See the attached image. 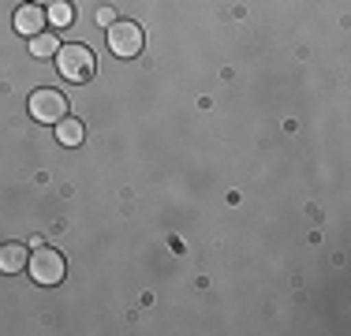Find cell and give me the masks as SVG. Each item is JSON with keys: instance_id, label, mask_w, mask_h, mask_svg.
<instances>
[{"instance_id": "6da1fadb", "label": "cell", "mask_w": 351, "mask_h": 336, "mask_svg": "<svg viewBox=\"0 0 351 336\" xmlns=\"http://www.w3.org/2000/svg\"><path fill=\"white\" fill-rule=\"evenodd\" d=\"M56 67H60V75L68 82H90V75L97 67V56L90 45H60L56 49Z\"/></svg>"}, {"instance_id": "7a4b0ae2", "label": "cell", "mask_w": 351, "mask_h": 336, "mask_svg": "<svg viewBox=\"0 0 351 336\" xmlns=\"http://www.w3.org/2000/svg\"><path fill=\"white\" fill-rule=\"evenodd\" d=\"M64 273H68V262H64L60 250L53 247H34V254H30V276H34L38 284H45V288H53V284L64 280Z\"/></svg>"}, {"instance_id": "3957f363", "label": "cell", "mask_w": 351, "mask_h": 336, "mask_svg": "<svg viewBox=\"0 0 351 336\" xmlns=\"http://www.w3.org/2000/svg\"><path fill=\"white\" fill-rule=\"evenodd\" d=\"M64 116H68V97H64L60 90L41 86V90L30 94V120H38V123H60Z\"/></svg>"}, {"instance_id": "277c9868", "label": "cell", "mask_w": 351, "mask_h": 336, "mask_svg": "<svg viewBox=\"0 0 351 336\" xmlns=\"http://www.w3.org/2000/svg\"><path fill=\"white\" fill-rule=\"evenodd\" d=\"M108 34V49H112L120 60H131V56L142 53V27L131 19H116L112 27L105 30Z\"/></svg>"}, {"instance_id": "5b68a950", "label": "cell", "mask_w": 351, "mask_h": 336, "mask_svg": "<svg viewBox=\"0 0 351 336\" xmlns=\"http://www.w3.org/2000/svg\"><path fill=\"white\" fill-rule=\"evenodd\" d=\"M45 12H41L38 4H23L19 12H15V30L19 34H27V38H34V34H41L45 30Z\"/></svg>"}, {"instance_id": "8992f818", "label": "cell", "mask_w": 351, "mask_h": 336, "mask_svg": "<svg viewBox=\"0 0 351 336\" xmlns=\"http://www.w3.org/2000/svg\"><path fill=\"white\" fill-rule=\"evenodd\" d=\"M27 269V247L23 243H4L0 247V273H19Z\"/></svg>"}, {"instance_id": "52a82bcc", "label": "cell", "mask_w": 351, "mask_h": 336, "mask_svg": "<svg viewBox=\"0 0 351 336\" xmlns=\"http://www.w3.org/2000/svg\"><path fill=\"white\" fill-rule=\"evenodd\" d=\"M53 128H56V142H60V146H82V139H86L82 120H71V116H64V120L53 123Z\"/></svg>"}, {"instance_id": "ba28073f", "label": "cell", "mask_w": 351, "mask_h": 336, "mask_svg": "<svg viewBox=\"0 0 351 336\" xmlns=\"http://www.w3.org/2000/svg\"><path fill=\"white\" fill-rule=\"evenodd\" d=\"M56 49H60V41H56V34H49V30H41L30 38V53L38 56V60H49V56H56Z\"/></svg>"}, {"instance_id": "9c48e42d", "label": "cell", "mask_w": 351, "mask_h": 336, "mask_svg": "<svg viewBox=\"0 0 351 336\" xmlns=\"http://www.w3.org/2000/svg\"><path fill=\"white\" fill-rule=\"evenodd\" d=\"M45 19L53 23V27H71L75 23V8L68 4V0H53V4H49V12H45Z\"/></svg>"}, {"instance_id": "30bf717a", "label": "cell", "mask_w": 351, "mask_h": 336, "mask_svg": "<svg viewBox=\"0 0 351 336\" xmlns=\"http://www.w3.org/2000/svg\"><path fill=\"white\" fill-rule=\"evenodd\" d=\"M97 23H101V27H112V23H116V12H112V8H101V12H97Z\"/></svg>"}, {"instance_id": "8fae6325", "label": "cell", "mask_w": 351, "mask_h": 336, "mask_svg": "<svg viewBox=\"0 0 351 336\" xmlns=\"http://www.w3.org/2000/svg\"><path fill=\"white\" fill-rule=\"evenodd\" d=\"M30 4H53V0H30Z\"/></svg>"}]
</instances>
